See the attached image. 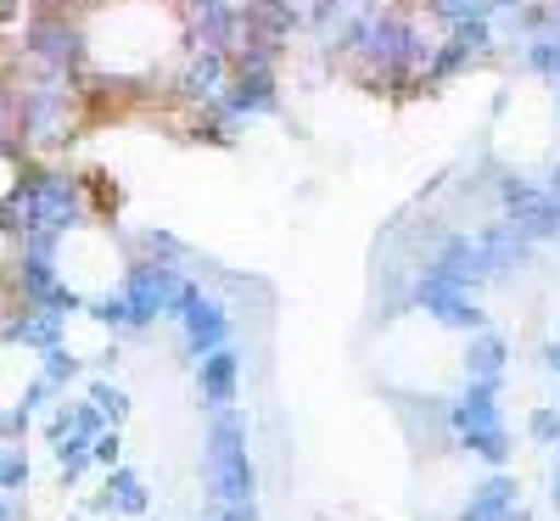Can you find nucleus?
Instances as JSON below:
<instances>
[{
  "label": "nucleus",
  "instance_id": "1",
  "mask_svg": "<svg viewBox=\"0 0 560 521\" xmlns=\"http://www.w3.org/2000/svg\"><path fill=\"white\" fill-rule=\"evenodd\" d=\"M0 68H7V84H12L18 147H23V152H34V158H45V152H62L68 140L84 129V118H90L84 79L28 68L23 57H18V62H0Z\"/></svg>",
  "mask_w": 560,
  "mask_h": 521
},
{
  "label": "nucleus",
  "instance_id": "2",
  "mask_svg": "<svg viewBox=\"0 0 560 521\" xmlns=\"http://www.w3.org/2000/svg\"><path fill=\"white\" fill-rule=\"evenodd\" d=\"M202 483H208L213 505H247V499H258V465L247 454V415L236 404L213 409V420H208Z\"/></svg>",
  "mask_w": 560,
  "mask_h": 521
},
{
  "label": "nucleus",
  "instance_id": "3",
  "mask_svg": "<svg viewBox=\"0 0 560 521\" xmlns=\"http://www.w3.org/2000/svg\"><path fill=\"white\" fill-rule=\"evenodd\" d=\"M18 57L28 68H45V73L84 79V68H90V28H84V18H68V12H28Z\"/></svg>",
  "mask_w": 560,
  "mask_h": 521
},
{
  "label": "nucleus",
  "instance_id": "4",
  "mask_svg": "<svg viewBox=\"0 0 560 521\" xmlns=\"http://www.w3.org/2000/svg\"><path fill=\"white\" fill-rule=\"evenodd\" d=\"M409 309H420V314H427L432 325H443V331H459V337H471V331L488 325L482 298L465 292V287H454V280H448L432 258H420V269H415V280H409Z\"/></svg>",
  "mask_w": 560,
  "mask_h": 521
},
{
  "label": "nucleus",
  "instance_id": "5",
  "mask_svg": "<svg viewBox=\"0 0 560 521\" xmlns=\"http://www.w3.org/2000/svg\"><path fill=\"white\" fill-rule=\"evenodd\" d=\"M179 280H185V264H163V258H147V253L129 258V269L118 280V292L129 303V337H147L158 320H168Z\"/></svg>",
  "mask_w": 560,
  "mask_h": 521
},
{
  "label": "nucleus",
  "instance_id": "6",
  "mask_svg": "<svg viewBox=\"0 0 560 521\" xmlns=\"http://www.w3.org/2000/svg\"><path fill=\"white\" fill-rule=\"evenodd\" d=\"M236 124H253V118H280V73L275 68H258V62H236L230 73V90L219 102Z\"/></svg>",
  "mask_w": 560,
  "mask_h": 521
},
{
  "label": "nucleus",
  "instance_id": "7",
  "mask_svg": "<svg viewBox=\"0 0 560 521\" xmlns=\"http://www.w3.org/2000/svg\"><path fill=\"white\" fill-rule=\"evenodd\" d=\"M454 287H465V292H482V287H493V275H488V258H482V247H477V230H443L438 242H432V253H427Z\"/></svg>",
  "mask_w": 560,
  "mask_h": 521
},
{
  "label": "nucleus",
  "instance_id": "8",
  "mask_svg": "<svg viewBox=\"0 0 560 521\" xmlns=\"http://www.w3.org/2000/svg\"><path fill=\"white\" fill-rule=\"evenodd\" d=\"M230 331H236V320H230V303L224 298H213V292H202L197 298V309L179 320V354L185 359H208L213 348H224L230 343Z\"/></svg>",
  "mask_w": 560,
  "mask_h": 521
},
{
  "label": "nucleus",
  "instance_id": "9",
  "mask_svg": "<svg viewBox=\"0 0 560 521\" xmlns=\"http://www.w3.org/2000/svg\"><path fill=\"white\" fill-rule=\"evenodd\" d=\"M477 247H482V258H488L493 287H499V280H510V275H522V269L538 258V242H527V235L510 224V219H488V224H477Z\"/></svg>",
  "mask_w": 560,
  "mask_h": 521
},
{
  "label": "nucleus",
  "instance_id": "10",
  "mask_svg": "<svg viewBox=\"0 0 560 521\" xmlns=\"http://www.w3.org/2000/svg\"><path fill=\"white\" fill-rule=\"evenodd\" d=\"M242 359H247V354H242L236 343H224V348H213L208 359H197V398H202L208 415L236 404V393H242Z\"/></svg>",
  "mask_w": 560,
  "mask_h": 521
},
{
  "label": "nucleus",
  "instance_id": "11",
  "mask_svg": "<svg viewBox=\"0 0 560 521\" xmlns=\"http://www.w3.org/2000/svg\"><path fill=\"white\" fill-rule=\"evenodd\" d=\"M504 409H499V382H465L454 398H448V438L459 443L465 432L477 426H499Z\"/></svg>",
  "mask_w": 560,
  "mask_h": 521
},
{
  "label": "nucleus",
  "instance_id": "12",
  "mask_svg": "<svg viewBox=\"0 0 560 521\" xmlns=\"http://www.w3.org/2000/svg\"><path fill=\"white\" fill-rule=\"evenodd\" d=\"M459 370H465V382H499L504 387V370H510V337L493 325L471 331L459 348Z\"/></svg>",
  "mask_w": 560,
  "mask_h": 521
},
{
  "label": "nucleus",
  "instance_id": "13",
  "mask_svg": "<svg viewBox=\"0 0 560 521\" xmlns=\"http://www.w3.org/2000/svg\"><path fill=\"white\" fill-rule=\"evenodd\" d=\"M516 505H522V483L510 477V471H488V477L471 488V499L454 510V521H510Z\"/></svg>",
  "mask_w": 560,
  "mask_h": 521
},
{
  "label": "nucleus",
  "instance_id": "14",
  "mask_svg": "<svg viewBox=\"0 0 560 521\" xmlns=\"http://www.w3.org/2000/svg\"><path fill=\"white\" fill-rule=\"evenodd\" d=\"M62 331H68V320H62V314H45V309H18L7 325H0V343H18V348L45 354V348H57V343H62Z\"/></svg>",
  "mask_w": 560,
  "mask_h": 521
},
{
  "label": "nucleus",
  "instance_id": "15",
  "mask_svg": "<svg viewBox=\"0 0 560 521\" xmlns=\"http://www.w3.org/2000/svg\"><path fill=\"white\" fill-rule=\"evenodd\" d=\"M477 68V51L465 45L459 34H438V51H432V68H427V90H443V84H454L459 73H471Z\"/></svg>",
  "mask_w": 560,
  "mask_h": 521
},
{
  "label": "nucleus",
  "instance_id": "16",
  "mask_svg": "<svg viewBox=\"0 0 560 521\" xmlns=\"http://www.w3.org/2000/svg\"><path fill=\"white\" fill-rule=\"evenodd\" d=\"M459 449H465V454H477V460L493 465V471H504L510 454H516V443H510V426H504V420H499V426H477V432H465Z\"/></svg>",
  "mask_w": 560,
  "mask_h": 521
},
{
  "label": "nucleus",
  "instance_id": "17",
  "mask_svg": "<svg viewBox=\"0 0 560 521\" xmlns=\"http://www.w3.org/2000/svg\"><path fill=\"white\" fill-rule=\"evenodd\" d=\"M522 68H527L533 79H560V23H555L549 34H538V39L522 45Z\"/></svg>",
  "mask_w": 560,
  "mask_h": 521
},
{
  "label": "nucleus",
  "instance_id": "18",
  "mask_svg": "<svg viewBox=\"0 0 560 521\" xmlns=\"http://www.w3.org/2000/svg\"><path fill=\"white\" fill-rule=\"evenodd\" d=\"M39 375H45V382H51L57 393H68L79 375H84V359H79L68 343H57V348H45V354H39Z\"/></svg>",
  "mask_w": 560,
  "mask_h": 521
},
{
  "label": "nucleus",
  "instance_id": "19",
  "mask_svg": "<svg viewBox=\"0 0 560 521\" xmlns=\"http://www.w3.org/2000/svg\"><path fill=\"white\" fill-rule=\"evenodd\" d=\"M51 454H57V471H62V483H79L84 471L96 465V460H90V438H79V432H68L62 443H51Z\"/></svg>",
  "mask_w": 560,
  "mask_h": 521
},
{
  "label": "nucleus",
  "instance_id": "20",
  "mask_svg": "<svg viewBox=\"0 0 560 521\" xmlns=\"http://www.w3.org/2000/svg\"><path fill=\"white\" fill-rule=\"evenodd\" d=\"M84 398L96 404L113 426H124V415H129V393H124L118 382H102V375H90V382H84Z\"/></svg>",
  "mask_w": 560,
  "mask_h": 521
},
{
  "label": "nucleus",
  "instance_id": "21",
  "mask_svg": "<svg viewBox=\"0 0 560 521\" xmlns=\"http://www.w3.org/2000/svg\"><path fill=\"white\" fill-rule=\"evenodd\" d=\"M84 320L107 325L113 337H118V331H129V303H124V292L113 287V292H102V298H90V303H84Z\"/></svg>",
  "mask_w": 560,
  "mask_h": 521
},
{
  "label": "nucleus",
  "instance_id": "22",
  "mask_svg": "<svg viewBox=\"0 0 560 521\" xmlns=\"http://www.w3.org/2000/svg\"><path fill=\"white\" fill-rule=\"evenodd\" d=\"M135 247L147 253V258H163V264H191V247H185L174 230H147V235H140V242H135Z\"/></svg>",
  "mask_w": 560,
  "mask_h": 521
},
{
  "label": "nucleus",
  "instance_id": "23",
  "mask_svg": "<svg viewBox=\"0 0 560 521\" xmlns=\"http://www.w3.org/2000/svg\"><path fill=\"white\" fill-rule=\"evenodd\" d=\"M527 438L538 449H560V409L555 404H533L527 409Z\"/></svg>",
  "mask_w": 560,
  "mask_h": 521
},
{
  "label": "nucleus",
  "instance_id": "24",
  "mask_svg": "<svg viewBox=\"0 0 560 521\" xmlns=\"http://www.w3.org/2000/svg\"><path fill=\"white\" fill-rule=\"evenodd\" d=\"M18 488H28V454L23 449H0V494H18Z\"/></svg>",
  "mask_w": 560,
  "mask_h": 521
},
{
  "label": "nucleus",
  "instance_id": "25",
  "mask_svg": "<svg viewBox=\"0 0 560 521\" xmlns=\"http://www.w3.org/2000/svg\"><path fill=\"white\" fill-rule=\"evenodd\" d=\"M84 303H90L84 292H73L68 280H57V287L45 292V303H39V309H45V314H62V320H68V314H84Z\"/></svg>",
  "mask_w": 560,
  "mask_h": 521
},
{
  "label": "nucleus",
  "instance_id": "26",
  "mask_svg": "<svg viewBox=\"0 0 560 521\" xmlns=\"http://www.w3.org/2000/svg\"><path fill=\"white\" fill-rule=\"evenodd\" d=\"M90 460H96L102 471H113V465H124V432H118V426H107V432H102L96 443H90Z\"/></svg>",
  "mask_w": 560,
  "mask_h": 521
},
{
  "label": "nucleus",
  "instance_id": "27",
  "mask_svg": "<svg viewBox=\"0 0 560 521\" xmlns=\"http://www.w3.org/2000/svg\"><path fill=\"white\" fill-rule=\"evenodd\" d=\"M107 426H113V420H107L96 404H90V398H84V404H73V432H79V438H90V443H96V438L107 432Z\"/></svg>",
  "mask_w": 560,
  "mask_h": 521
},
{
  "label": "nucleus",
  "instance_id": "28",
  "mask_svg": "<svg viewBox=\"0 0 560 521\" xmlns=\"http://www.w3.org/2000/svg\"><path fill=\"white\" fill-rule=\"evenodd\" d=\"M102 488L113 494V505H124V499H129L135 488H147V483H140V471H135V465H113V471H107V483H102Z\"/></svg>",
  "mask_w": 560,
  "mask_h": 521
},
{
  "label": "nucleus",
  "instance_id": "29",
  "mask_svg": "<svg viewBox=\"0 0 560 521\" xmlns=\"http://www.w3.org/2000/svg\"><path fill=\"white\" fill-rule=\"evenodd\" d=\"M0 147H18V118H12V84L7 68H0ZM23 152V147H18Z\"/></svg>",
  "mask_w": 560,
  "mask_h": 521
},
{
  "label": "nucleus",
  "instance_id": "30",
  "mask_svg": "<svg viewBox=\"0 0 560 521\" xmlns=\"http://www.w3.org/2000/svg\"><path fill=\"white\" fill-rule=\"evenodd\" d=\"M51 398H57V387L45 382V375H34V382L23 387V398H18V409H28V415H39V409H51Z\"/></svg>",
  "mask_w": 560,
  "mask_h": 521
},
{
  "label": "nucleus",
  "instance_id": "31",
  "mask_svg": "<svg viewBox=\"0 0 560 521\" xmlns=\"http://www.w3.org/2000/svg\"><path fill=\"white\" fill-rule=\"evenodd\" d=\"M68 432H73V404H57V409H51V420H45V438L62 443Z\"/></svg>",
  "mask_w": 560,
  "mask_h": 521
},
{
  "label": "nucleus",
  "instance_id": "32",
  "mask_svg": "<svg viewBox=\"0 0 560 521\" xmlns=\"http://www.w3.org/2000/svg\"><path fill=\"white\" fill-rule=\"evenodd\" d=\"M213 521H264V510H258V499H247V505H219Z\"/></svg>",
  "mask_w": 560,
  "mask_h": 521
},
{
  "label": "nucleus",
  "instance_id": "33",
  "mask_svg": "<svg viewBox=\"0 0 560 521\" xmlns=\"http://www.w3.org/2000/svg\"><path fill=\"white\" fill-rule=\"evenodd\" d=\"M538 364H544L549 382H560V343H544V348H538Z\"/></svg>",
  "mask_w": 560,
  "mask_h": 521
},
{
  "label": "nucleus",
  "instance_id": "34",
  "mask_svg": "<svg viewBox=\"0 0 560 521\" xmlns=\"http://www.w3.org/2000/svg\"><path fill=\"white\" fill-rule=\"evenodd\" d=\"M275 7H287V12H292V18H298V23L308 28V12H314V0H275Z\"/></svg>",
  "mask_w": 560,
  "mask_h": 521
},
{
  "label": "nucleus",
  "instance_id": "35",
  "mask_svg": "<svg viewBox=\"0 0 560 521\" xmlns=\"http://www.w3.org/2000/svg\"><path fill=\"white\" fill-rule=\"evenodd\" d=\"M522 7H527V0H488L493 18H510V12H522Z\"/></svg>",
  "mask_w": 560,
  "mask_h": 521
},
{
  "label": "nucleus",
  "instance_id": "36",
  "mask_svg": "<svg viewBox=\"0 0 560 521\" xmlns=\"http://www.w3.org/2000/svg\"><path fill=\"white\" fill-rule=\"evenodd\" d=\"M549 505H555V516H560V460L549 465Z\"/></svg>",
  "mask_w": 560,
  "mask_h": 521
},
{
  "label": "nucleus",
  "instance_id": "37",
  "mask_svg": "<svg viewBox=\"0 0 560 521\" xmlns=\"http://www.w3.org/2000/svg\"><path fill=\"white\" fill-rule=\"evenodd\" d=\"M90 364H96V370H113V364H118V343H113V348H102V354L90 359Z\"/></svg>",
  "mask_w": 560,
  "mask_h": 521
},
{
  "label": "nucleus",
  "instance_id": "38",
  "mask_svg": "<svg viewBox=\"0 0 560 521\" xmlns=\"http://www.w3.org/2000/svg\"><path fill=\"white\" fill-rule=\"evenodd\" d=\"M18 510H12V494H0V521H12Z\"/></svg>",
  "mask_w": 560,
  "mask_h": 521
},
{
  "label": "nucleus",
  "instance_id": "39",
  "mask_svg": "<svg viewBox=\"0 0 560 521\" xmlns=\"http://www.w3.org/2000/svg\"><path fill=\"white\" fill-rule=\"evenodd\" d=\"M510 521H538V516H533L527 505H516V510H510Z\"/></svg>",
  "mask_w": 560,
  "mask_h": 521
},
{
  "label": "nucleus",
  "instance_id": "40",
  "mask_svg": "<svg viewBox=\"0 0 560 521\" xmlns=\"http://www.w3.org/2000/svg\"><path fill=\"white\" fill-rule=\"evenodd\" d=\"M549 84H555V113H560V79H549Z\"/></svg>",
  "mask_w": 560,
  "mask_h": 521
},
{
  "label": "nucleus",
  "instance_id": "41",
  "mask_svg": "<svg viewBox=\"0 0 560 521\" xmlns=\"http://www.w3.org/2000/svg\"><path fill=\"white\" fill-rule=\"evenodd\" d=\"M555 247H560V235H555Z\"/></svg>",
  "mask_w": 560,
  "mask_h": 521
},
{
  "label": "nucleus",
  "instance_id": "42",
  "mask_svg": "<svg viewBox=\"0 0 560 521\" xmlns=\"http://www.w3.org/2000/svg\"><path fill=\"white\" fill-rule=\"evenodd\" d=\"M147 521H158V516H147Z\"/></svg>",
  "mask_w": 560,
  "mask_h": 521
},
{
  "label": "nucleus",
  "instance_id": "43",
  "mask_svg": "<svg viewBox=\"0 0 560 521\" xmlns=\"http://www.w3.org/2000/svg\"><path fill=\"white\" fill-rule=\"evenodd\" d=\"M0 449H7V443H0Z\"/></svg>",
  "mask_w": 560,
  "mask_h": 521
}]
</instances>
